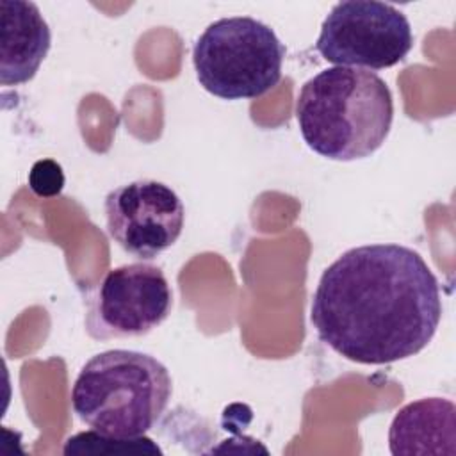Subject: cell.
Listing matches in <instances>:
<instances>
[{"instance_id":"obj_2","label":"cell","mask_w":456,"mask_h":456,"mask_svg":"<svg viewBox=\"0 0 456 456\" xmlns=\"http://www.w3.org/2000/svg\"><path fill=\"white\" fill-rule=\"evenodd\" d=\"M296 119L310 150L330 160L351 162L381 148L392 128L394 100L376 73L333 66L303 84Z\"/></svg>"},{"instance_id":"obj_4","label":"cell","mask_w":456,"mask_h":456,"mask_svg":"<svg viewBox=\"0 0 456 456\" xmlns=\"http://www.w3.org/2000/svg\"><path fill=\"white\" fill-rule=\"evenodd\" d=\"M285 46L274 30L249 16L210 23L192 46L200 86L223 100H249L281 78Z\"/></svg>"},{"instance_id":"obj_7","label":"cell","mask_w":456,"mask_h":456,"mask_svg":"<svg viewBox=\"0 0 456 456\" xmlns=\"http://www.w3.org/2000/svg\"><path fill=\"white\" fill-rule=\"evenodd\" d=\"M107 233L128 255L153 260L182 235L185 207L166 183L142 178L112 189L103 201Z\"/></svg>"},{"instance_id":"obj_8","label":"cell","mask_w":456,"mask_h":456,"mask_svg":"<svg viewBox=\"0 0 456 456\" xmlns=\"http://www.w3.org/2000/svg\"><path fill=\"white\" fill-rule=\"evenodd\" d=\"M0 12V82L2 86H20L36 77L50 50L52 32L34 2L2 0Z\"/></svg>"},{"instance_id":"obj_3","label":"cell","mask_w":456,"mask_h":456,"mask_svg":"<svg viewBox=\"0 0 456 456\" xmlns=\"http://www.w3.org/2000/svg\"><path fill=\"white\" fill-rule=\"evenodd\" d=\"M173 394L167 367L151 354L109 349L89 358L75 378V415L103 435L141 436L166 411Z\"/></svg>"},{"instance_id":"obj_5","label":"cell","mask_w":456,"mask_h":456,"mask_svg":"<svg viewBox=\"0 0 456 456\" xmlns=\"http://www.w3.org/2000/svg\"><path fill=\"white\" fill-rule=\"evenodd\" d=\"M413 46L403 11L378 0H344L321 25L315 50L335 66L385 69L401 62Z\"/></svg>"},{"instance_id":"obj_9","label":"cell","mask_w":456,"mask_h":456,"mask_svg":"<svg viewBox=\"0 0 456 456\" xmlns=\"http://www.w3.org/2000/svg\"><path fill=\"white\" fill-rule=\"evenodd\" d=\"M388 449L394 456L456 452V406L444 397L404 404L392 419Z\"/></svg>"},{"instance_id":"obj_10","label":"cell","mask_w":456,"mask_h":456,"mask_svg":"<svg viewBox=\"0 0 456 456\" xmlns=\"http://www.w3.org/2000/svg\"><path fill=\"white\" fill-rule=\"evenodd\" d=\"M66 456H114V454H162V449L148 436H112L96 429L82 431L64 442Z\"/></svg>"},{"instance_id":"obj_11","label":"cell","mask_w":456,"mask_h":456,"mask_svg":"<svg viewBox=\"0 0 456 456\" xmlns=\"http://www.w3.org/2000/svg\"><path fill=\"white\" fill-rule=\"evenodd\" d=\"M64 173L59 162L52 159H41L32 164L28 171V187L39 198L59 196L64 189Z\"/></svg>"},{"instance_id":"obj_1","label":"cell","mask_w":456,"mask_h":456,"mask_svg":"<svg viewBox=\"0 0 456 456\" xmlns=\"http://www.w3.org/2000/svg\"><path fill=\"white\" fill-rule=\"evenodd\" d=\"M440 319L436 276L415 249L394 242L344 251L321 274L310 306L321 342L362 365L420 353Z\"/></svg>"},{"instance_id":"obj_6","label":"cell","mask_w":456,"mask_h":456,"mask_svg":"<svg viewBox=\"0 0 456 456\" xmlns=\"http://www.w3.org/2000/svg\"><path fill=\"white\" fill-rule=\"evenodd\" d=\"M173 292L162 269L134 262L110 269L87 296L86 331L94 340L148 335L171 314Z\"/></svg>"}]
</instances>
